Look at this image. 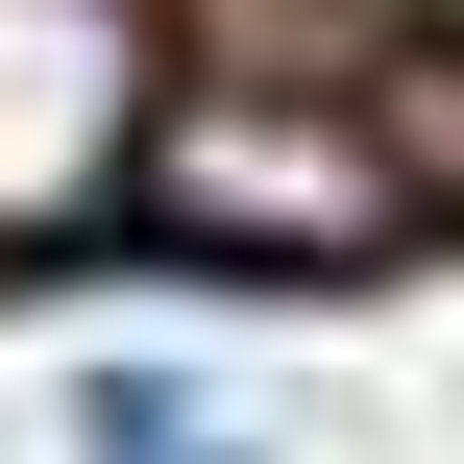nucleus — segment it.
I'll return each instance as SVG.
<instances>
[{
    "label": "nucleus",
    "instance_id": "1",
    "mask_svg": "<svg viewBox=\"0 0 464 464\" xmlns=\"http://www.w3.org/2000/svg\"><path fill=\"white\" fill-rule=\"evenodd\" d=\"M122 220H147L171 269H269V294H343V269H392V245H416V171H392V122H367V98L220 73V98H171V122H147Z\"/></svg>",
    "mask_w": 464,
    "mask_h": 464
},
{
    "label": "nucleus",
    "instance_id": "2",
    "mask_svg": "<svg viewBox=\"0 0 464 464\" xmlns=\"http://www.w3.org/2000/svg\"><path fill=\"white\" fill-rule=\"evenodd\" d=\"M147 122H171L147 0H0V245H98Z\"/></svg>",
    "mask_w": 464,
    "mask_h": 464
},
{
    "label": "nucleus",
    "instance_id": "3",
    "mask_svg": "<svg viewBox=\"0 0 464 464\" xmlns=\"http://www.w3.org/2000/svg\"><path fill=\"white\" fill-rule=\"evenodd\" d=\"M367 122H392V171H416V220H464V24H416V49L367 73Z\"/></svg>",
    "mask_w": 464,
    "mask_h": 464
}]
</instances>
